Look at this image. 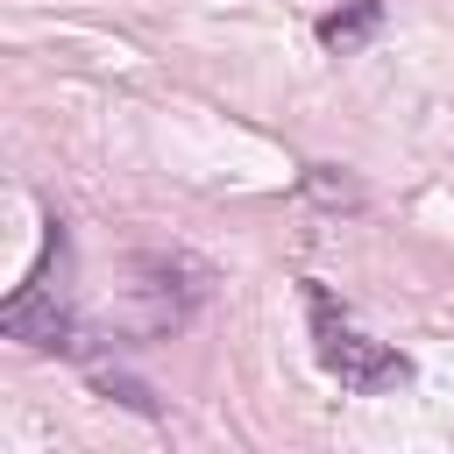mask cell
<instances>
[{"mask_svg":"<svg viewBox=\"0 0 454 454\" xmlns=\"http://www.w3.org/2000/svg\"><path fill=\"white\" fill-rule=\"evenodd\" d=\"M305 305H312V340H319L326 376H340V383H348V390H362V397L397 390V383L411 376V369H404V355H390L383 340L355 333V326L333 312V291H326V284H305Z\"/></svg>","mask_w":454,"mask_h":454,"instance_id":"6da1fadb","label":"cell"},{"mask_svg":"<svg viewBox=\"0 0 454 454\" xmlns=\"http://www.w3.org/2000/svg\"><path fill=\"white\" fill-rule=\"evenodd\" d=\"M0 333H7V340H28V348H64V355H78V319L57 305V291L43 284V270L0 305Z\"/></svg>","mask_w":454,"mask_h":454,"instance_id":"7a4b0ae2","label":"cell"},{"mask_svg":"<svg viewBox=\"0 0 454 454\" xmlns=\"http://www.w3.org/2000/svg\"><path fill=\"white\" fill-rule=\"evenodd\" d=\"M376 28H383V0H348V7L319 14V43H326L333 57H355Z\"/></svg>","mask_w":454,"mask_h":454,"instance_id":"3957f363","label":"cell"},{"mask_svg":"<svg viewBox=\"0 0 454 454\" xmlns=\"http://www.w3.org/2000/svg\"><path fill=\"white\" fill-rule=\"evenodd\" d=\"M305 199H312V206H333V213H355V206H362V184L340 177V170H326V163H312V170H305Z\"/></svg>","mask_w":454,"mask_h":454,"instance_id":"277c9868","label":"cell"},{"mask_svg":"<svg viewBox=\"0 0 454 454\" xmlns=\"http://www.w3.org/2000/svg\"><path fill=\"white\" fill-rule=\"evenodd\" d=\"M99 390H106V397H121L128 411L156 419V390H149V383H135V376H99Z\"/></svg>","mask_w":454,"mask_h":454,"instance_id":"5b68a950","label":"cell"}]
</instances>
